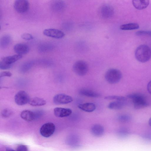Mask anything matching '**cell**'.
Returning a JSON list of instances; mask_svg holds the SVG:
<instances>
[{"label":"cell","mask_w":151,"mask_h":151,"mask_svg":"<svg viewBox=\"0 0 151 151\" xmlns=\"http://www.w3.org/2000/svg\"><path fill=\"white\" fill-rule=\"evenodd\" d=\"M127 97L132 101L134 108L137 109L143 108L148 105L145 97L139 93H133L127 96Z\"/></svg>","instance_id":"cell-2"},{"label":"cell","mask_w":151,"mask_h":151,"mask_svg":"<svg viewBox=\"0 0 151 151\" xmlns=\"http://www.w3.org/2000/svg\"><path fill=\"white\" fill-rule=\"evenodd\" d=\"M14 51L18 54L21 55L28 53L29 51V47L26 44L23 43H18L14 47Z\"/></svg>","instance_id":"cell-12"},{"label":"cell","mask_w":151,"mask_h":151,"mask_svg":"<svg viewBox=\"0 0 151 151\" xmlns=\"http://www.w3.org/2000/svg\"><path fill=\"white\" fill-rule=\"evenodd\" d=\"M150 1L148 0H134L132 3L134 7L139 10L146 8L149 5Z\"/></svg>","instance_id":"cell-15"},{"label":"cell","mask_w":151,"mask_h":151,"mask_svg":"<svg viewBox=\"0 0 151 151\" xmlns=\"http://www.w3.org/2000/svg\"><path fill=\"white\" fill-rule=\"evenodd\" d=\"M65 7V3L62 1H53L51 4L52 9L56 12H60L63 10Z\"/></svg>","instance_id":"cell-18"},{"label":"cell","mask_w":151,"mask_h":151,"mask_svg":"<svg viewBox=\"0 0 151 151\" xmlns=\"http://www.w3.org/2000/svg\"><path fill=\"white\" fill-rule=\"evenodd\" d=\"M73 69L74 73L78 76H83L86 75L88 70L87 63L83 60H79L73 64Z\"/></svg>","instance_id":"cell-4"},{"label":"cell","mask_w":151,"mask_h":151,"mask_svg":"<svg viewBox=\"0 0 151 151\" xmlns=\"http://www.w3.org/2000/svg\"><path fill=\"white\" fill-rule=\"evenodd\" d=\"M29 103L32 106H40L45 105L46 102L42 98L35 97L30 99Z\"/></svg>","instance_id":"cell-22"},{"label":"cell","mask_w":151,"mask_h":151,"mask_svg":"<svg viewBox=\"0 0 151 151\" xmlns=\"http://www.w3.org/2000/svg\"><path fill=\"white\" fill-rule=\"evenodd\" d=\"M105 99L108 100H127V99L125 97L119 96H106L104 98Z\"/></svg>","instance_id":"cell-26"},{"label":"cell","mask_w":151,"mask_h":151,"mask_svg":"<svg viewBox=\"0 0 151 151\" xmlns=\"http://www.w3.org/2000/svg\"><path fill=\"white\" fill-rule=\"evenodd\" d=\"M21 55L17 54L3 57L1 61L9 65L12 64L22 58Z\"/></svg>","instance_id":"cell-14"},{"label":"cell","mask_w":151,"mask_h":151,"mask_svg":"<svg viewBox=\"0 0 151 151\" xmlns=\"http://www.w3.org/2000/svg\"><path fill=\"white\" fill-rule=\"evenodd\" d=\"M12 65H9L0 61V68L1 69L5 70L9 69L11 68Z\"/></svg>","instance_id":"cell-32"},{"label":"cell","mask_w":151,"mask_h":151,"mask_svg":"<svg viewBox=\"0 0 151 151\" xmlns=\"http://www.w3.org/2000/svg\"><path fill=\"white\" fill-rule=\"evenodd\" d=\"M30 99L28 94L23 91L18 92L14 97L15 103L19 105H23L29 103Z\"/></svg>","instance_id":"cell-6"},{"label":"cell","mask_w":151,"mask_h":151,"mask_svg":"<svg viewBox=\"0 0 151 151\" xmlns=\"http://www.w3.org/2000/svg\"><path fill=\"white\" fill-rule=\"evenodd\" d=\"M53 47L52 44L48 43H42L39 46L38 50L40 52H47L52 50Z\"/></svg>","instance_id":"cell-24"},{"label":"cell","mask_w":151,"mask_h":151,"mask_svg":"<svg viewBox=\"0 0 151 151\" xmlns=\"http://www.w3.org/2000/svg\"><path fill=\"white\" fill-rule=\"evenodd\" d=\"M73 101V99L71 96L63 93L57 94L53 98L54 103L57 105L68 104Z\"/></svg>","instance_id":"cell-7"},{"label":"cell","mask_w":151,"mask_h":151,"mask_svg":"<svg viewBox=\"0 0 151 151\" xmlns=\"http://www.w3.org/2000/svg\"><path fill=\"white\" fill-rule=\"evenodd\" d=\"M136 34L137 36H151V31L140 30L137 32Z\"/></svg>","instance_id":"cell-30"},{"label":"cell","mask_w":151,"mask_h":151,"mask_svg":"<svg viewBox=\"0 0 151 151\" xmlns=\"http://www.w3.org/2000/svg\"><path fill=\"white\" fill-rule=\"evenodd\" d=\"M55 130V126L51 122L46 123L41 127L40 132L41 134L45 137H48L53 134Z\"/></svg>","instance_id":"cell-5"},{"label":"cell","mask_w":151,"mask_h":151,"mask_svg":"<svg viewBox=\"0 0 151 151\" xmlns=\"http://www.w3.org/2000/svg\"><path fill=\"white\" fill-rule=\"evenodd\" d=\"M91 132L94 136L99 137L102 136L104 134V129L103 127L101 125L96 124L92 127Z\"/></svg>","instance_id":"cell-19"},{"label":"cell","mask_w":151,"mask_h":151,"mask_svg":"<svg viewBox=\"0 0 151 151\" xmlns=\"http://www.w3.org/2000/svg\"><path fill=\"white\" fill-rule=\"evenodd\" d=\"M54 112L56 116L63 117L70 115L72 113V111L70 109L56 107L54 109Z\"/></svg>","instance_id":"cell-11"},{"label":"cell","mask_w":151,"mask_h":151,"mask_svg":"<svg viewBox=\"0 0 151 151\" xmlns=\"http://www.w3.org/2000/svg\"><path fill=\"white\" fill-rule=\"evenodd\" d=\"M21 38L23 40H29L33 39L32 35L28 33H25L21 35Z\"/></svg>","instance_id":"cell-31"},{"label":"cell","mask_w":151,"mask_h":151,"mask_svg":"<svg viewBox=\"0 0 151 151\" xmlns=\"http://www.w3.org/2000/svg\"><path fill=\"white\" fill-rule=\"evenodd\" d=\"M147 89L149 93L151 94V81L148 83L147 85Z\"/></svg>","instance_id":"cell-35"},{"label":"cell","mask_w":151,"mask_h":151,"mask_svg":"<svg viewBox=\"0 0 151 151\" xmlns=\"http://www.w3.org/2000/svg\"><path fill=\"white\" fill-rule=\"evenodd\" d=\"M114 9L112 6L108 4L102 5L99 10L100 16L104 19L111 17L114 14Z\"/></svg>","instance_id":"cell-9"},{"label":"cell","mask_w":151,"mask_h":151,"mask_svg":"<svg viewBox=\"0 0 151 151\" xmlns=\"http://www.w3.org/2000/svg\"><path fill=\"white\" fill-rule=\"evenodd\" d=\"M78 108L80 109L87 112H92L94 111L96 109L95 104L92 103H86L79 104Z\"/></svg>","instance_id":"cell-20"},{"label":"cell","mask_w":151,"mask_h":151,"mask_svg":"<svg viewBox=\"0 0 151 151\" xmlns=\"http://www.w3.org/2000/svg\"><path fill=\"white\" fill-rule=\"evenodd\" d=\"M6 151H15L12 149L9 148H7L6 149Z\"/></svg>","instance_id":"cell-36"},{"label":"cell","mask_w":151,"mask_h":151,"mask_svg":"<svg viewBox=\"0 0 151 151\" xmlns=\"http://www.w3.org/2000/svg\"><path fill=\"white\" fill-rule=\"evenodd\" d=\"M139 28V25L135 23H130L121 25L120 29L122 30H132L138 29Z\"/></svg>","instance_id":"cell-23"},{"label":"cell","mask_w":151,"mask_h":151,"mask_svg":"<svg viewBox=\"0 0 151 151\" xmlns=\"http://www.w3.org/2000/svg\"><path fill=\"white\" fill-rule=\"evenodd\" d=\"M118 119L119 121L120 122H126L130 121L131 117L129 115L127 114H122L118 117Z\"/></svg>","instance_id":"cell-27"},{"label":"cell","mask_w":151,"mask_h":151,"mask_svg":"<svg viewBox=\"0 0 151 151\" xmlns=\"http://www.w3.org/2000/svg\"><path fill=\"white\" fill-rule=\"evenodd\" d=\"M12 41L11 36L8 35H3L1 38L0 40V45L2 49H4L7 47L10 44Z\"/></svg>","instance_id":"cell-21"},{"label":"cell","mask_w":151,"mask_h":151,"mask_svg":"<svg viewBox=\"0 0 151 151\" xmlns=\"http://www.w3.org/2000/svg\"><path fill=\"white\" fill-rule=\"evenodd\" d=\"M20 116L22 119L27 121L36 119L35 111L29 110L23 111L20 114Z\"/></svg>","instance_id":"cell-13"},{"label":"cell","mask_w":151,"mask_h":151,"mask_svg":"<svg viewBox=\"0 0 151 151\" xmlns=\"http://www.w3.org/2000/svg\"><path fill=\"white\" fill-rule=\"evenodd\" d=\"M122 76V73L119 70L115 68H111L106 72L105 78L108 83L114 84L119 82Z\"/></svg>","instance_id":"cell-3"},{"label":"cell","mask_w":151,"mask_h":151,"mask_svg":"<svg viewBox=\"0 0 151 151\" xmlns=\"http://www.w3.org/2000/svg\"><path fill=\"white\" fill-rule=\"evenodd\" d=\"M128 134V130L125 128L119 129L117 132V134L119 137H124L126 136Z\"/></svg>","instance_id":"cell-29"},{"label":"cell","mask_w":151,"mask_h":151,"mask_svg":"<svg viewBox=\"0 0 151 151\" xmlns=\"http://www.w3.org/2000/svg\"><path fill=\"white\" fill-rule=\"evenodd\" d=\"M79 93L81 95L88 97L97 98L100 96L98 92L88 88H82L79 91Z\"/></svg>","instance_id":"cell-16"},{"label":"cell","mask_w":151,"mask_h":151,"mask_svg":"<svg viewBox=\"0 0 151 151\" xmlns=\"http://www.w3.org/2000/svg\"><path fill=\"white\" fill-rule=\"evenodd\" d=\"M135 56L138 61L141 63L147 62L151 58V49L147 45H141L136 48Z\"/></svg>","instance_id":"cell-1"},{"label":"cell","mask_w":151,"mask_h":151,"mask_svg":"<svg viewBox=\"0 0 151 151\" xmlns=\"http://www.w3.org/2000/svg\"><path fill=\"white\" fill-rule=\"evenodd\" d=\"M12 75V73L9 71H3L0 73V77L1 78L4 76L10 77Z\"/></svg>","instance_id":"cell-34"},{"label":"cell","mask_w":151,"mask_h":151,"mask_svg":"<svg viewBox=\"0 0 151 151\" xmlns=\"http://www.w3.org/2000/svg\"><path fill=\"white\" fill-rule=\"evenodd\" d=\"M127 100H116L112 102L109 104L108 108L111 109H121L125 105Z\"/></svg>","instance_id":"cell-17"},{"label":"cell","mask_w":151,"mask_h":151,"mask_svg":"<svg viewBox=\"0 0 151 151\" xmlns=\"http://www.w3.org/2000/svg\"><path fill=\"white\" fill-rule=\"evenodd\" d=\"M148 123L149 125L151 126V117Z\"/></svg>","instance_id":"cell-37"},{"label":"cell","mask_w":151,"mask_h":151,"mask_svg":"<svg viewBox=\"0 0 151 151\" xmlns=\"http://www.w3.org/2000/svg\"><path fill=\"white\" fill-rule=\"evenodd\" d=\"M12 114V111L11 110L7 109H3L1 113V116L5 118L10 117Z\"/></svg>","instance_id":"cell-28"},{"label":"cell","mask_w":151,"mask_h":151,"mask_svg":"<svg viewBox=\"0 0 151 151\" xmlns=\"http://www.w3.org/2000/svg\"><path fill=\"white\" fill-rule=\"evenodd\" d=\"M16 151H28V148L25 145H20L17 147Z\"/></svg>","instance_id":"cell-33"},{"label":"cell","mask_w":151,"mask_h":151,"mask_svg":"<svg viewBox=\"0 0 151 151\" xmlns=\"http://www.w3.org/2000/svg\"><path fill=\"white\" fill-rule=\"evenodd\" d=\"M29 3L26 0H17L14 3V7L16 11L19 13H24L28 10Z\"/></svg>","instance_id":"cell-8"},{"label":"cell","mask_w":151,"mask_h":151,"mask_svg":"<svg viewBox=\"0 0 151 151\" xmlns=\"http://www.w3.org/2000/svg\"><path fill=\"white\" fill-rule=\"evenodd\" d=\"M43 34L47 36L56 39H61L65 36V34L62 31L55 29H46L43 31Z\"/></svg>","instance_id":"cell-10"},{"label":"cell","mask_w":151,"mask_h":151,"mask_svg":"<svg viewBox=\"0 0 151 151\" xmlns=\"http://www.w3.org/2000/svg\"><path fill=\"white\" fill-rule=\"evenodd\" d=\"M70 144L74 147L77 146L80 142L79 137L75 134H73L70 137Z\"/></svg>","instance_id":"cell-25"}]
</instances>
